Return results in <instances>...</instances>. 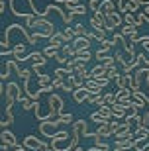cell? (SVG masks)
I'll use <instances>...</instances> for the list:
<instances>
[{
	"label": "cell",
	"instance_id": "cell-41",
	"mask_svg": "<svg viewBox=\"0 0 149 151\" xmlns=\"http://www.w3.org/2000/svg\"><path fill=\"white\" fill-rule=\"evenodd\" d=\"M114 151H130V149H114Z\"/></svg>",
	"mask_w": 149,
	"mask_h": 151
},
{
	"label": "cell",
	"instance_id": "cell-32",
	"mask_svg": "<svg viewBox=\"0 0 149 151\" xmlns=\"http://www.w3.org/2000/svg\"><path fill=\"white\" fill-rule=\"evenodd\" d=\"M73 16H75V14H73V12H69V10H67V12H63V16H61V18H63V22H65L67 26H69V24L73 22Z\"/></svg>",
	"mask_w": 149,
	"mask_h": 151
},
{
	"label": "cell",
	"instance_id": "cell-13",
	"mask_svg": "<svg viewBox=\"0 0 149 151\" xmlns=\"http://www.w3.org/2000/svg\"><path fill=\"white\" fill-rule=\"evenodd\" d=\"M100 10L104 12V14H114V12H116V2H114V0H102Z\"/></svg>",
	"mask_w": 149,
	"mask_h": 151
},
{
	"label": "cell",
	"instance_id": "cell-6",
	"mask_svg": "<svg viewBox=\"0 0 149 151\" xmlns=\"http://www.w3.org/2000/svg\"><path fill=\"white\" fill-rule=\"evenodd\" d=\"M73 132H77L81 137H96V132L90 134L89 129H86V122H84V120H77V122H73Z\"/></svg>",
	"mask_w": 149,
	"mask_h": 151
},
{
	"label": "cell",
	"instance_id": "cell-16",
	"mask_svg": "<svg viewBox=\"0 0 149 151\" xmlns=\"http://www.w3.org/2000/svg\"><path fill=\"white\" fill-rule=\"evenodd\" d=\"M114 81H116V86H118V88H127V86H130V78H127V75L118 73V77L114 78Z\"/></svg>",
	"mask_w": 149,
	"mask_h": 151
},
{
	"label": "cell",
	"instance_id": "cell-34",
	"mask_svg": "<svg viewBox=\"0 0 149 151\" xmlns=\"http://www.w3.org/2000/svg\"><path fill=\"white\" fill-rule=\"evenodd\" d=\"M132 43H143V47H149V35H145V37H137L135 41H132Z\"/></svg>",
	"mask_w": 149,
	"mask_h": 151
},
{
	"label": "cell",
	"instance_id": "cell-33",
	"mask_svg": "<svg viewBox=\"0 0 149 151\" xmlns=\"http://www.w3.org/2000/svg\"><path fill=\"white\" fill-rule=\"evenodd\" d=\"M69 75H71V73H69L67 69H57V71H55V77H61V78H67Z\"/></svg>",
	"mask_w": 149,
	"mask_h": 151
},
{
	"label": "cell",
	"instance_id": "cell-18",
	"mask_svg": "<svg viewBox=\"0 0 149 151\" xmlns=\"http://www.w3.org/2000/svg\"><path fill=\"white\" fill-rule=\"evenodd\" d=\"M139 6H141V4H139L137 0H127V2H126V12L137 14V12H139Z\"/></svg>",
	"mask_w": 149,
	"mask_h": 151
},
{
	"label": "cell",
	"instance_id": "cell-1",
	"mask_svg": "<svg viewBox=\"0 0 149 151\" xmlns=\"http://www.w3.org/2000/svg\"><path fill=\"white\" fill-rule=\"evenodd\" d=\"M24 8H28L30 12H33L35 16L41 18V12L35 8V4H33V0H10V10L14 16H22V18H30V14Z\"/></svg>",
	"mask_w": 149,
	"mask_h": 151
},
{
	"label": "cell",
	"instance_id": "cell-25",
	"mask_svg": "<svg viewBox=\"0 0 149 151\" xmlns=\"http://www.w3.org/2000/svg\"><path fill=\"white\" fill-rule=\"evenodd\" d=\"M86 10H89V8H86V6L78 4V6H73V8H71V10H69V12H73V14H75V16H78V14H86Z\"/></svg>",
	"mask_w": 149,
	"mask_h": 151
},
{
	"label": "cell",
	"instance_id": "cell-7",
	"mask_svg": "<svg viewBox=\"0 0 149 151\" xmlns=\"http://www.w3.org/2000/svg\"><path fill=\"white\" fill-rule=\"evenodd\" d=\"M89 96H90V90L86 88V86H81V88H75L73 90V98H75V100L77 102H86L89 100Z\"/></svg>",
	"mask_w": 149,
	"mask_h": 151
},
{
	"label": "cell",
	"instance_id": "cell-30",
	"mask_svg": "<svg viewBox=\"0 0 149 151\" xmlns=\"http://www.w3.org/2000/svg\"><path fill=\"white\" fill-rule=\"evenodd\" d=\"M61 120V124H71L73 122V114L69 112V114H59V116H57Z\"/></svg>",
	"mask_w": 149,
	"mask_h": 151
},
{
	"label": "cell",
	"instance_id": "cell-39",
	"mask_svg": "<svg viewBox=\"0 0 149 151\" xmlns=\"http://www.w3.org/2000/svg\"><path fill=\"white\" fill-rule=\"evenodd\" d=\"M143 10H147V12H149V2H147V4L143 6Z\"/></svg>",
	"mask_w": 149,
	"mask_h": 151
},
{
	"label": "cell",
	"instance_id": "cell-15",
	"mask_svg": "<svg viewBox=\"0 0 149 151\" xmlns=\"http://www.w3.org/2000/svg\"><path fill=\"white\" fill-rule=\"evenodd\" d=\"M96 77H106V67L102 65V63L90 69V78H96Z\"/></svg>",
	"mask_w": 149,
	"mask_h": 151
},
{
	"label": "cell",
	"instance_id": "cell-5",
	"mask_svg": "<svg viewBox=\"0 0 149 151\" xmlns=\"http://www.w3.org/2000/svg\"><path fill=\"white\" fill-rule=\"evenodd\" d=\"M122 22H124V18L120 16V14H106V20H104V28L106 29H118L122 26Z\"/></svg>",
	"mask_w": 149,
	"mask_h": 151
},
{
	"label": "cell",
	"instance_id": "cell-40",
	"mask_svg": "<svg viewBox=\"0 0 149 151\" xmlns=\"http://www.w3.org/2000/svg\"><path fill=\"white\" fill-rule=\"evenodd\" d=\"M55 2H59V4H65V0H55Z\"/></svg>",
	"mask_w": 149,
	"mask_h": 151
},
{
	"label": "cell",
	"instance_id": "cell-37",
	"mask_svg": "<svg viewBox=\"0 0 149 151\" xmlns=\"http://www.w3.org/2000/svg\"><path fill=\"white\" fill-rule=\"evenodd\" d=\"M143 122H145V126H149V112L143 116Z\"/></svg>",
	"mask_w": 149,
	"mask_h": 151
},
{
	"label": "cell",
	"instance_id": "cell-36",
	"mask_svg": "<svg viewBox=\"0 0 149 151\" xmlns=\"http://www.w3.org/2000/svg\"><path fill=\"white\" fill-rule=\"evenodd\" d=\"M143 18H145V22L149 24V12H147V10H143Z\"/></svg>",
	"mask_w": 149,
	"mask_h": 151
},
{
	"label": "cell",
	"instance_id": "cell-17",
	"mask_svg": "<svg viewBox=\"0 0 149 151\" xmlns=\"http://www.w3.org/2000/svg\"><path fill=\"white\" fill-rule=\"evenodd\" d=\"M75 59H77L78 63H86V61H90V59H92V53H90V49H83V51H78V55L75 57Z\"/></svg>",
	"mask_w": 149,
	"mask_h": 151
},
{
	"label": "cell",
	"instance_id": "cell-21",
	"mask_svg": "<svg viewBox=\"0 0 149 151\" xmlns=\"http://www.w3.org/2000/svg\"><path fill=\"white\" fill-rule=\"evenodd\" d=\"M90 120H92V122H96L100 126V124H106V122H112L110 118H106L104 114H100V112H94L92 116H90Z\"/></svg>",
	"mask_w": 149,
	"mask_h": 151
},
{
	"label": "cell",
	"instance_id": "cell-27",
	"mask_svg": "<svg viewBox=\"0 0 149 151\" xmlns=\"http://www.w3.org/2000/svg\"><path fill=\"white\" fill-rule=\"evenodd\" d=\"M65 78H61V77H53V83H51V86L53 88H63L65 86V83H63Z\"/></svg>",
	"mask_w": 149,
	"mask_h": 151
},
{
	"label": "cell",
	"instance_id": "cell-8",
	"mask_svg": "<svg viewBox=\"0 0 149 151\" xmlns=\"http://www.w3.org/2000/svg\"><path fill=\"white\" fill-rule=\"evenodd\" d=\"M112 45H116V43H114V39H112V41H110V39H104V41H102V47L96 51V55H94V57H96L98 61H100V59H104V57L108 55V51H110Z\"/></svg>",
	"mask_w": 149,
	"mask_h": 151
},
{
	"label": "cell",
	"instance_id": "cell-28",
	"mask_svg": "<svg viewBox=\"0 0 149 151\" xmlns=\"http://www.w3.org/2000/svg\"><path fill=\"white\" fill-rule=\"evenodd\" d=\"M100 4H102V0H90L89 2V10H92V14L96 10H100Z\"/></svg>",
	"mask_w": 149,
	"mask_h": 151
},
{
	"label": "cell",
	"instance_id": "cell-35",
	"mask_svg": "<svg viewBox=\"0 0 149 151\" xmlns=\"http://www.w3.org/2000/svg\"><path fill=\"white\" fill-rule=\"evenodd\" d=\"M65 6H67V10H71L73 6H78V0H65Z\"/></svg>",
	"mask_w": 149,
	"mask_h": 151
},
{
	"label": "cell",
	"instance_id": "cell-26",
	"mask_svg": "<svg viewBox=\"0 0 149 151\" xmlns=\"http://www.w3.org/2000/svg\"><path fill=\"white\" fill-rule=\"evenodd\" d=\"M135 20H137V16H135V14H132V12H126V14H124V22H126V24L135 26Z\"/></svg>",
	"mask_w": 149,
	"mask_h": 151
},
{
	"label": "cell",
	"instance_id": "cell-12",
	"mask_svg": "<svg viewBox=\"0 0 149 151\" xmlns=\"http://www.w3.org/2000/svg\"><path fill=\"white\" fill-rule=\"evenodd\" d=\"M149 147V137H135L133 139V151H145Z\"/></svg>",
	"mask_w": 149,
	"mask_h": 151
},
{
	"label": "cell",
	"instance_id": "cell-2",
	"mask_svg": "<svg viewBox=\"0 0 149 151\" xmlns=\"http://www.w3.org/2000/svg\"><path fill=\"white\" fill-rule=\"evenodd\" d=\"M61 126V120L59 118H55V120H45V122L39 124V132H41V135H45V137H53V135L57 134L55 129Z\"/></svg>",
	"mask_w": 149,
	"mask_h": 151
},
{
	"label": "cell",
	"instance_id": "cell-4",
	"mask_svg": "<svg viewBox=\"0 0 149 151\" xmlns=\"http://www.w3.org/2000/svg\"><path fill=\"white\" fill-rule=\"evenodd\" d=\"M47 104H49V112H53V116H59L63 114V100H61V96L55 94V92H51L49 98H47Z\"/></svg>",
	"mask_w": 149,
	"mask_h": 151
},
{
	"label": "cell",
	"instance_id": "cell-31",
	"mask_svg": "<svg viewBox=\"0 0 149 151\" xmlns=\"http://www.w3.org/2000/svg\"><path fill=\"white\" fill-rule=\"evenodd\" d=\"M114 61H116V59H112V57H108V55H106L104 59H100V63H102L106 69H108V67H114Z\"/></svg>",
	"mask_w": 149,
	"mask_h": 151
},
{
	"label": "cell",
	"instance_id": "cell-29",
	"mask_svg": "<svg viewBox=\"0 0 149 151\" xmlns=\"http://www.w3.org/2000/svg\"><path fill=\"white\" fill-rule=\"evenodd\" d=\"M116 77H118L116 65H114V67H108V69H106V78H110V81H112V78H116Z\"/></svg>",
	"mask_w": 149,
	"mask_h": 151
},
{
	"label": "cell",
	"instance_id": "cell-24",
	"mask_svg": "<svg viewBox=\"0 0 149 151\" xmlns=\"http://www.w3.org/2000/svg\"><path fill=\"white\" fill-rule=\"evenodd\" d=\"M94 147H98L100 151H108V149H110V147H108L104 141H102V137H98V135L94 137Z\"/></svg>",
	"mask_w": 149,
	"mask_h": 151
},
{
	"label": "cell",
	"instance_id": "cell-3",
	"mask_svg": "<svg viewBox=\"0 0 149 151\" xmlns=\"http://www.w3.org/2000/svg\"><path fill=\"white\" fill-rule=\"evenodd\" d=\"M24 147L26 149H33V151H51V145H47L45 141L37 139L35 135H28L24 139Z\"/></svg>",
	"mask_w": 149,
	"mask_h": 151
},
{
	"label": "cell",
	"instance_id": "cell-10",
	"mask_svg": "<svg viewBox=\"0 0 149 151\" xmlns=\"http://www.w3.org/2000/svg\"><path fill=\"white\" fill-rule=\"evenodd\" d=\"M96 135H98V137H108V135H114V132H112V122L100 124L98 129H96Z\"/></svg>",
	"mask_w": 149,
	"mask_h": 151
},
{
	"label": "cell",
	"instance_id": "cell-19",
	"mask_svg": "<svg viewBox=\"0 0 149 151\" xmlns=\"http://www.w3.org/2000/svg\"><path fill=\"white\" fill-rule=\"evenodd\" d=\"M73 32H75V37H84V35H89L90 29H86L83 24H77V26L73 28Z\"/></svg>",
	"mask_w": 149,
	"mask_h": 151
},
{
	"label": "cell",
	"instance_id": "cell-20",
	"mask_svg": "<svg viewBox=\"0 0 149 151\" xmlns=\"http://www.w3.org/2000/svg\"><path fill=\"white\" fill-rule=\"evenodd\" d=\"M37 77H39V88H41V86H49V84L53 83V78H51V75L37 73Z\"/></svg>",
	"mask_w": 149,
	"mask_h": 151
},
{
	"label": "cell",
	"instance_id": "cell-22",
	"mask_svg": "<svg viewBox=\"0 0 149 151\" xmlns=\"http://www.w3.org/2000/svg\"><path fill=\"white\" fill-rule=\"evenodd\" d=\"M59 53H61V51L57 49V47H53V45H47V47H45V51H43V55L47 57V59H49V57H53V59H55Z\"/></svg>",
	"mask_w": 149,
	"mask_h": 151
},
{
	"label": "cell",
	"instance_id": "cell-11",
	"mask_svg": "<svg viewBox=\"0 0 149 151\" xmlns=\"http://www.w3.org/2000/svg\"><path fill=\"white\" fill-rule=\"evenodd\" d=\"M2 145H18V139H16V135L10 134L8 129H2Z\"/></svg>",
	"mask_w": 149,
	"mask_h": 151
},
{
	"label": "cell",
	"instance_id": "cell-14",
	"mask_svg": "<svg viewBox=\"0 0 149 151\" xmlns=\"http://www.w3.org/2000/svg\"><path fill=\"white\" fill-rule=\"evenodd\" d=\"M71 137H69V132H65V129H61V132H57L53 137H51V145H55V143H59V141H69Z\"/></svg>",
	"mask_w": 149,
	"mask_h": 151
},
{
	"label": "cell",
	"instance_id": "cell-9",
	"mask_svg": "<svg viewBox=\"0 0 149 151\" xmlns=\"http://www.w3.org/2000/svg\"><path fill=\"white\" fill-rule=\"evenodd\" d=\"M90 41H92V39H89L86 35H84V37H75L73 39V45H75L77 51H83V49H90Z\"/></svg>",
	"mask_w": 149,
	"mask_h": 151
},
{
	"label": "cell",
	"instance_id": "cell-23",
	"mask_svg": "<svg viewBox=\"0 0 149 151\" xmlns=\"http://www.w3.org/2000/svg\"><path fill=\"white\" fill-rule=\"evenodd\" d=\"M102 98H104V104L112 106V104L116 102V92H104V94H102Z\"/></svg>",
	"mask_w": 149,
	"mask_h": 151
},
{
	"label": "cell",
	"instance_id": "cell-38",
	"mask_svg": "<svg viewBox=\"0 0 149 151\" xmlns=\"http://www.w3.org/2000/svg\"><path fill=\"white\" fill-rule=\"evenodd\" d=\"M137 2H139V4H141V6H145V4H147V2H149V0H137Z\"/></svg>",
	"mask_w": 149,
	"mask_h": 151
}]
</instances>
